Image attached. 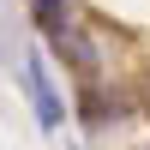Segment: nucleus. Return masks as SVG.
<instances>
[{"mask_svg":"<svg viewBox=\"0 0 150 150\" xmlns=\"http://www.w3.org/2000/svg\"><path fill=\"white\" fill-rule=\"evenodd\" d=\"M48 54H60L84 84H96V72H102V48H96L78 24H54V30H48Z\"/></svg>","mask_w":150,"mask_h":150,"instance_id":"obj_1","label":"nucleus"},{"mask_svg":"<svg viewBox=\"0 0 150 150\" xmlns=\"http://www.w3.org/2000/svg\"><path fill=\"white\" fill-rule=\"evenodd\" d=\"M24 84H30V102H36V120H42V126L54 132L60 120H66V102L54 96V78H48V60H42V54H30V60H24Z\"/></svg>","mask_w":150,"mask_h":150,"instance_id":"obj_2","label":"nucleus"},{"mask_svg":"<svg viewBox=\"0 0 150 150\" xmlns=\"http://www.w3.org/2000/svg\"><path fill=\"white\" fill-rule=\"evenodd\" d=\"M108 114L120 120V96L108 102V96H102V90L90 84V90H84V126H108Z\"/></svg>","mask_w":150,"mask_h":150,"instance_id":"obj_3","label":"nucleus"},{"mask_svg":"<svg viewBox=\"0 0 150 150\" xmlns=\"http://www.w3.org/2000/svg\"><path fill=\"white\" fill-rule=\"evenodd\" d=\"M30 12H36V24H42V30L72 24V0H30Z\"/></svg>","mask_w":150,"mask_h":150,"instance_id":"obj_4","label":"nucleus"},{"mask_svg":"<svg viewBox=\"0 0 150 150\" xmlns=\"http://www.w3.org/2000/svg\"><path fill=\"white\" fill-rule=\"evenodd\" d=\"M138 96H144V108H150V66H144V84H138Z\"/></svg>","mask_w":150,"mask_h":150,"instance_id":"obj_5","label":"nucleus"}]
</instances>
